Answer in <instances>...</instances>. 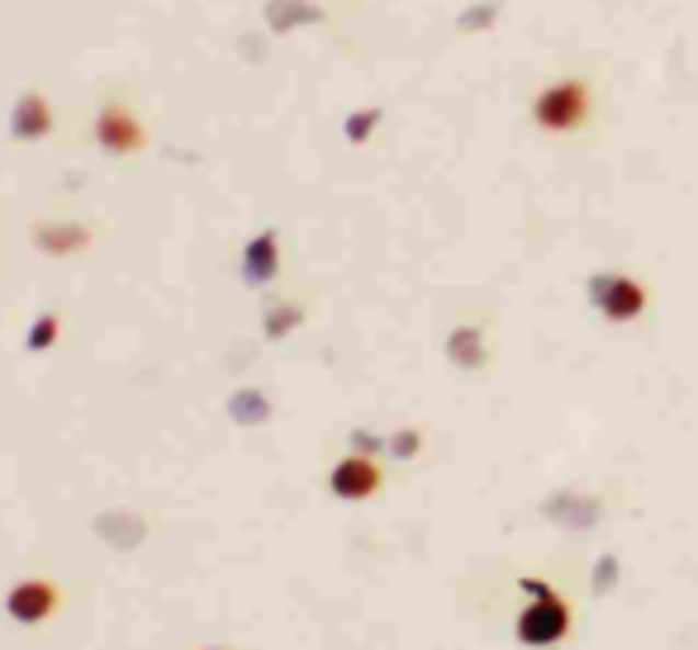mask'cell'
<instances>
[{"instance_id": "obj_1", "label": "cell", "mask_w": 698, "mask_h": 650, "mask_svg": "<svg viewBox=\"0 0 698 650\" xmlns=\"http://www.w3.org/2000/svg\"><path fill=\"white\" fill-rule=\"evenodd\" d=\"M608 81L590 62H561L537 77L523 95L527 128L556 148H580L608 128Z\"/></svg>"}, {"instance_id": "obj_2", "label": "cell", "mask_w": 698, "mask_h": 650, "mask_svg": "<svg viewBox=\"0 0 698 650\" xmlns=\"http://www.w3.org/2000/svg\"><path fill=\"white\" fill-rule=\"evenodd\" d=\"M590 305L598 309V319L604 323H637L646 319L651 309V290L646 281L632 276V271H598V276L590 281Z\"/></svg>"}, {"instance_id": "obj_3", "label": "cell", "mask_w": 698, "mask_h": 650, "mask_svg": "<svg viewBox=\"0 0 698 650\" xmlns=\"http://www.w3.org/2000/svg\"><path fill=\"white\" fill-rule=\"evenodd\" d=\"M565 627H570V608L547 589L537 608H527V613H523L518 637H523V641H533V646H537V641H541V646H551V641H561V637H565Z\"/></svg>"}, {"instance_id": "obj_4", "label": "cell", "mask_w": 698, "mask_h": 650, "mask_svg": "<svg viewBox=\"0 0 698 650\" xmlns=\"http://www.w3.org/2000/svg\"><path fill=\"white\" fill-rule=\"evenodd\" d=\"M380 489V466L366 456H347L342 466L333 470V494L337 499H366Z\"/></svg>"}, {"instance_id": "obj_5", "label": "cell", "mask_w": 698, "mask_h": 650, "mask_svg": "<svg viewBox=\"0 0 698 650\" xmlns=\"http://www.w3.org/2000/svg\"><path fill=\"white\" fill-rule=\"evenodd\" d=\"M447 352H451V361L456 366H484V328L480 323H461L451 332V342H447Z\"/></svg>"}, {"instance_id": "obj_6", "label": "cell", "mask_w": 698, "mask_h": 650, "mask_svg": "<svg viewBox=\"0 0 698 650\" xmlns=\"http://www.w3.org/2000/svg\"><path fill=\"white\" fill-rule=\"evenodd\" d=\"M48 608H53V589L48 584H24V589H14V598H10V613L14 617H28V623L43 617Z\"/></svg>"}, {"instance_id": "obj_7", "label": "cell", "mask_w": 698, "mask_h": 650, "mask_svg": "<svg viewBox=\"0 0 698 650\" xmlns=\"http://www.w3.org/2000/svg\"><path fill=\"white\" fill-rule=\"evenodd\" d=\"M100 138H110V148H134L138 128L128 119H119V114H105V119H100Z\"/></svg>"}, {"instance_id": "obj_8", "label": "cell", "mask_w": 698, "mask_h": 650, "mask_svg": "<svg viewBox=\"0 0 698 650\" xmlns=\"http://www.w3.org/2000/svg\"><path fill=\"white\" fill-rule=\"evenodd\" d=\"M252 276H271V238H262V242H252Z\"/></svg>"}, {"instance_id": "obj_9", "label": "cell", "mask_w": 698, "mask_h": 650, "mask_svg": "<svg viewBox=\"0 0 698 650\" xmlns=\"http://www.w3.org/2000/svg\"><path fill=\"white\" fill-rule=\"evenodd\" d=\"M376 119H380V114H376V110H370V114H356V119L347 124V134H352V138H362V134H366V128H376Z\"/></svg>"}]
</instances>
